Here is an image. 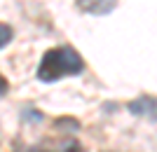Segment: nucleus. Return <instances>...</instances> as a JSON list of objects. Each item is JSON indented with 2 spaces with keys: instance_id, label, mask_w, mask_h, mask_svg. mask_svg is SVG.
Returning a JSON list of instances; mask_svg holds the SVG:
<instances>
[{
  "instance_id": "obj_1",
  "label": "nucleus",
  "mask_w": 157,
  "mask_h": 152,
  "mask_svg": "<svg viewBox=\"0 0 157 152\" xmlns=\"http://www.w3.org/2000/svg\"><path fill=\"white\" fill-rule=\"evenodd\" d=\"M85 61L73 47H54L45 52L42 61L38 66V77L42 82H56L66 75H78L82 73Z\"/></svg>"
},
{
  "instance_id": "obj_2",
  "label": "nucleus",
  "mask_w": 157,
  "mask_h": 152,
  "mask_svg": "<svg viewBox=\"0 0 157 152\" xmlns=\"http://www.w3.org/2000/svg\"><path fill=\"white\" fill-rule=\"evenodd\" d=\"M129 113L136 117H145L150 122H157V98L152 96H141V98L129 103Z\"/></svg>"
},
{
  "instance_id": "obj_3",
  "label": "nucleus",
  "mask_w": 157,
  "mask_h": 152,
  "mask_svg": "<svg viewBox=\"0 0 157 152\" xmlns=\"http://www.w3.org/2000/svg\"><path fill=\"white\" fill-rule=\"evenodd\" d=\"M75 2L82 12H89V14H108L117 5V0H75Z\"/></svg>"
},
{
  "instance_id": "obj_4",
  "label": "nucleus",
  "mask_w": 157,
  "mask_h": 152,
  "mask_svg": "<svg viewBox=\"0 0 157 152\" xmlns=\"http://www.w3.org/2000/svg\"><path fill=\"white\" fill-rule=\"evenodd\" d=\"M10 40H12V28L7 24H0V49L5 45H10Z\"/></svg>"
},
{
  "instance_id": "obj_5",
  "label": "nucleus",
  "mask_w": 157,
  "mask_h": 152,
  "mask_svg": "<svg viewBox=\"0 0 157 152\" xmlns=\"http://www.w3.org/2000/svg\"><path fill=\"white\" fill-rule=\"evenodd\" d=\"M61 152H85V147H82V145H78V143H71V145H68V147H63Z\"/></svg>"
},
{
  "instance_id": "obj_6",
  "label": "nucleus",
  "mask_w": 157,
  "mask_h": 152,
  "mask_svg": "<svg viewBox=\"0 0 157 152\" xmlns=\"http://www.w3.org/2000/svg\"><path fill=\"white\" fill-rule=\"evenodd\" d=\"M7 89H10V84H7V80L0 75V96H5L7 94Z\"/></svg>"
},
{
  "instance_id": "obj_7",
  "label": "nucleus",
  "mask_w": 157,
  "mask_h": 152,
  "mask_svg": "<svg viewBox=\"0 0 157 152\" xmlns=\"http://www.w3.org/2000/svg\"><path fill=\"white\" fill-rule=\"evenodd\" d=\"M31 152H42V150H31Z\"/></svg>"
}]
</instances>
